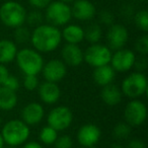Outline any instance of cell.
<instances>
[{
  "mask_svg": "<svg viewBox=\"0 0 148 148\" xmlns=\"http://www.w3.org/2000/svg\"><path fill=\"white\" fill-rule=\"evenodd\" d=\"M42 73L46 81L58 83L67 74V65L62 60L52 59L47 63H44Z\"/></svg>",
  "mask_w": 148,
  "mask_h": 148,
  "instance_id": "13",
  "label": "cell"
},
{
  "mask_svg": "<svg viewBox=\"0 0 148 148\" xmlns=\"http://www.w3.org/2000/svg\"><path fill=\"white\" fill-rule=\"evenodd\" d=\"M53 145L55 148H73V140L69 135H61L58 136Z\"/></svg>",
  "mask_w": 148,
  "mask_h": 148,
  "instance_id": "31",
  "label": "cell"
},
{
  "mask_svg": "<svg viewBox=\"0 0 148 148\" xmlns=\"http://www.w3.org/2000/svg\"><path fill=\"white\" fill-rule=\"evenodd\" d=\"M34 49L40 53H50L57 49L62 42L59 27L49 23H42L34 27L31 34V41Z\"/></svg>",
  "mask_w": 148,
  "mask_h": 148,
  "instance_id": "1",
  "label": "cell"
},
{
  "mask_svg": "<svg viewBox=\"0 0 148 148\" xmlns=\"http://www.w3.org/2000/svg\"><path fill=\"white\" fill-rule=\"evenodd\" d=\"M29 5L34 7L35 9H45L50 4L52 0H27Z\"/></svg>",
  "mask_w": 148,
  "mask_h": 148,
  "instance_id": "35",
  "label": "cell"
},
{
  "mask_svg": "<svg viewBox=\"0 0 148 148\" xmlns=\"http://www.w3.org/2000/svg\"><path fill=\"white\" fill-rule=\"evenodd\" d=\"M134 23L135 25L142 31L143 33H147L148 32V12L145 9H141V10L137 11L134 14Z\"/></svg>",
  "mask_w": 148,
  "mask_h": 148,
  "instance_id": "26",
  "label": "cell"
},
{
  "mask_svg": "<svg viewBox=\"0 0 148 148\" xmlns=\"http://www.w3.org/2000/svg\"><path fill=\"white\" fill-rule=\"evenodd\" d=\"M9 75V71L4 64H0V86L4 83L6 78Z\"/></svg>",
  "mask_w": 148,
  "mask_h": 148,
  "instance_id": "37",
  "label": "cell"
},
{
  "mask_svg": "<svg viewBox=\"0 0 148 148\" xmlns=\"http://www.w3.org/2000/svg\"><path fill=\"white\" fill-rule=\"evenodd\" d=\"M31 34L32 32L29 29V27H25V25H21V27L14 29V43L15 44H25L27 42L31 41Z\"/></svg>",
  "mask_w": 148,
  "mask_h": 148,
  "instance_id": "27",
  "label": "cell"
},
{
  "mask_svg": "<svg viewBox=\"0 0 148 148\" xmlns=\"http://www.w3.org/2000/svg\"><path fill=\"white\" fill-rule=\"evenodd\" d=\"M132 127L129 126L125 121L120 122L114 127L113 131H112V135H113L114 139L116 140H126L129 138L131 135Z\"/></svg>",
  "mask_w": 148,
  "mask_h": 148,
  "instance_id": "25",
  "label": "cell"
},
{
  "mask_svg": "<svg viewBox=\"0 0 148 148\" xmlns=\"http://www.w3.org/2000/svg\"><path fill=\"white\" fill-rule=\"evenodd\" d=\"M110 148H125V147H124V146L122 145V144H120V143H116V142H115V143L112 144L111 147H110Z\"/></svg>",
  "mask_w": 148,
  "mask_h": 148,
  "instance_id": "39",
  "label": "cell"
},
{
  "mask_svg": "<svg viewBox=\"0 0 148 148\" xmlns=\"http://www.w3.org/2000/svg\"><path fill=\"white\" fill-rule=\"evenodd\" d=\"M7 148H16V147H12V146H9V147H7Z\"/></svg>",
  "mask_w": 148,
  "mask_h": 148,
  "instance_id": "43",
  "label": "cell"
},
{
  "mask_svg": "<svg viewBox=\"0 0 148 148\" xmlns=\"http://www.w3.org/2000/svg\"><path fill=\"white\" fill-rule=\"evenodd\" d=\"M76 148H85V147H82V146H80V147H76Z\"/></svg>",
  "mask_w": 148,
  "mask_h": 148,
  "instance_id": "44",
  "label": "cell"
},
{
  "mask_svg": "<svg viewBox=\"0 0 148 148\" xmlns=\"http://www.w3.org/2000/svg\"><path fill=\"white\" fill-rule=\"evenodd\" d=\"M61 57L67 66L77 67L83 62V51L78 45L66 44L61 50Z\"/></svg>",
  "mask_w": 148,
  "mask_h": 148,
  "instance_id": "17",
  "label": "cell"
},
{
  "mask_svg": "<svg viewBox=\"0 0 148 148\" xmlns=\"http://www.w3.org/2000/svg\"><path fill=\"white\" fill-rule=\"evenodd\" d=\"M147 118V108L143 101L139 99H131L127 103L124 109V119L125 122L132 128L139 127Z\"/></svg>",
  "mask_w": 148,
  "mask_h": 148,
  "instance_id": "9",
  "label": "cell"
},
{
  "mask_svg": "<svg viewBox=\"0 0 148 148\" xmlns=\"http://www.w3.org/2000/svg\"><path fill=\"white\" fill-rule=\"evenodd\" d=\"M1 124H2V118H1V116H0V126H1Z\"/></svg>",
  "mask_w": 148,
  "mask_h": 148,
  "instance_id": "42",
  "label": "cell"
},
{
  "mask_svg": "<svg viewBox=\"0 0 148 148\" xmlns=\"http://www.w3.org/2000/svg\"><path fill=\"white\" fill-rule=\"evenodd\" d=\"M2 85L13 91H16L21 87V83H19V80L17 79V77H15L14 75H11V74H9L8 77H7L6 80L4 81V83Z\"/></svg>",
  "mask_w": 148,
  "mask_h": 148,
  "instance_id": "33",
  "label": "cell"
},
{
  "mask_svg": "<svg viewBox=\"0 0 148 148\" xmlns=\"http://www.w3.org/2000/svg\"><path fill=\"white\" fill-rule=\"evenodd\" d=\"M115 77L116 71L112 68V66L110 64L95 68V70L92 72L93 81H95V84L101 87H103L106 85L113 83Z\"/></svg>",
  "mask_w": 148,
  "mask_h": 148,
  "instance_id": "18",
  "label": "cell"
},
{
  "mask_svg": "<svg viewBox=\"0 0 148 148\" xmlns=\"http://www.w3.org/2000/svg\"><path fill=\"white\" fill-rule=\"evenodd\" d=\"M0 133L5 144L12 147H17L27 141L31 135V129L21 120L13 119L3 125L2 131Z\"/></svg>",
  "mask_w": 148,
  "mask_h": 148,
  "instance_id": "2",
  "label": "cell"
},
{
  "mask_svg": "<svg viewBox=\"0 0 148 148\" xmlns=\"http://www.w3.org/2000/svg\"><path fill=\"white\" fill-rule=\"evenodd\" d=\"M4 145H5L4 140H3L2 135H1V133H0V148H4Z\"/></svg>",
  "mask_w": 148,
  "mask_h": 148,
  "instance_id": "40",
  "label": "cell"
},
{
  "mask_svg": "<svg viewBox=\"0 0 148 148\" xmlns=\"http://www.w3.org/2000/svg\"><path fill=\"white\" fill-rule=\"evenodd\" d=\"M39 97L46 105H54L59 101L61 97V89L59 85L51 81H44L38 87Z\"/></svg>",
  "mask_w": 148,
  "mask_h": 148,
  "instance_id": "16",
  "label": "cell"
},
{
  "mask_svg": "<svg viewBox=\"0 0 148 148\" xmlns=\"http://www.w3.org/2000/svg\"><path fill=\"white\" fill-rule=\"evenodd\" d=\"M23 87H25L27 90L34 91L36 89H38L40 84V81L38 79L37 75H25V78H23Z\"/></svg>",
  "mask_w": 148,
  "mask_h": 148,
  "instance_id": "30",
  "label": "cell"
},
{
  "mask_svg": "<svg viewBox=\"0 0 148 148\" xmlns=\"http://www.w3.org/2000/svg\"><path fill=\"white\" fill-rule=\"evenodd\" d=\"M127 148H147L145 142L139 138H133L127 144Z\"/></svg>",
  "mask_w": 148,
  "mask_h": 148,
  "instance_id": "36",
  "label": "cell"
},
{
  "mask_svg": "<svg viewBox=\"0 0 148 148\" xmlns=\"http://www.w3.org/2000/svg\"><path fill=\"white\" fill-rule=\"evenodd\" d=\"M21 115V121L25 122L29 127H31V126L38 125L43 121L45 117V110L40 103L33 101L23 108Z\"/></svg>",
  "mask_w": 148,
  "mask_h": 148,
  "instance_id": "15",
  "label": "cell"
},
{
  "mask_svg": "<svg viewBox=\"0 0 148 148\" xmlns=\"http://www.w3.org/2000/svg\"><path fill=\"white\" fill-rule=\"evenodd\" d=\"M70 7L72 17L79 21H91L97 14V8L89 0H76Z\"/></svg>",
  "mask_w": 148,
  "mask_h": 148,
  "instance_id": "14",
  "label": "cell"
},
{
  "mask_svg": "<svg viewBox=\"0 0 148 148\" xmlns=\"http://www.w3.org/2000/svg\"><path fill=\"white\" fill-rule=\"evenodd\" d=\"M136 55L132 50L122 48L112 53L110 65L116 72H128L133 68Z\"/></svg>",
  "mask_w": 148,
  "mask_h": 148,
  "instance_id": "10",
  "label": "cell"
},
{
  "mask_svg": "<svg viewBox=\"0 0 148 148\" xmlns=\"http://www.w3.org/2000/svg\"><path fill=\"white\" fill-rule=\"evenodd\" d=\"M58 131L50 126H45L41 129L39 133V140L42 144L45 145H53L58 138Z\"/></svg>",
  "mask_w": 148,
  "mask_h": 148,
  "instance_id": "24",
  "label": "cell"
},
{
  "mask_svg": "<svg viewBox=\"0 0 148 148\" xmlns=\"http://www.w3.org/2000/svg\"><path fill=\"white\" fill-rule=\"evenodd\" d=\"M112 50L108 46L101 44H90L83 52V61L93 68L110 64Z\"/></svg>",
  "mask_w": 148,
  "mask_h": 148,
  "instance_id": "7",
  "label": "cell"
},
{
  "mask_svg": "<svg viewBox=\"0 0 148 148\" xmlns=\"http://www.w3.org/2000/svg\"><path fill=\"white\" fill-rule=\"evenodd\" d=\"M99 21L101 23H103V25H107V27H110L113 23H115V16L114 14L111 12L110 10H101L99 14Z\"/></svg>",
  "mask_w": 148,
  "mask_h": 148,
  "instance_id": "32",
  "label": "cell"
},
{
  "mask_svg": "<svg viewBox=\"0 0 148 148\" xmlns=\"http://www.w3.org/2000/svg\"><path fill=\"white\" fill-rule=\"evenodd\" d=\"M18 97L16 91L6 88L5 86H0V110L3 112L12 111L17 105Z\"/></svg>",
  "mask_w": 148,
  "mask_h": 148,
  "instance_id": "22",
  "label": "cell"
},
{
  "mask_svg": "<svg viewBox=\"0 0 148 148\" xmlns=\"http://www.w3.org/2000/svg\"><path fill=\"white\" fill-rule=\"evenodd\" d=\"M147 66H148V61L146 56L140 55L139 58L136 57L135 62H134V65H133V67L136 69V71L144 72L146 70V68H147Z\"/></svg>",
  "mask_w": 148,
  "mask_h": 148,
  "instance_id": "34",
  "label": "cell"
},
{
  "mask_svg": "<svg viewBox=\"0 0 148 148\" xmlns=\"http://www.w3.org/2000/svg\"><path fill=\"white\" fill-rule=\"evenodd\" d=\"M137 1H145V0H137Z\"/></svg>",
  "mask_w": 148,
  "mask_h": 148,
  "instance_id": "45",
  "label": "cell"
},
{
  "mask_svg": "<svg viewBox=\"0 0 148 148\" xmlns=\"http://www.w3.org/2000/svg\"><path fill=\"white\" fill-rule=\"evenodd\" d=\"M135 50L142 56H146L148 54V37L147 35H143L137 39L135 43Z\"/></svg>",
  "mask_w": 148,
  "mask_h": 148,
  "instance_id": "29",
  "label": "cell"
},
{
  "mask_svg": "<svg viewBox=\"0 0 148 148\" xmlns=\"http://www.w3.org/2000/svg\"><path fill=\"white\" fill-rule=\"evenodd\" d=\"M45 19L44 14L41 12L40 9H35V10H32L31 12H29L27 14V18H25V23L29 25V27H39L40 25H42Z\"/></svg>",
  "mask_w": 148,
  "mask_h": 148,
  "instance_id": "28",
  "label": "cell"
},
{
  "mask_svg": "<svg viewBox=\"0 0 148 148\" xmlns=\"http://www.w3.org/2000/svg\"><path fill=\"white\" fill-rule=\"evenodd\" d=\"M47 23L54 27H64L72 18L71 7L68 3L62 2L60 0L51 1L45 8L44 14Z\"/></svg>",
  "mask_w": 148,
  "mask_h": 148,
  "instance_id": "6",
  "label": "cell"
},
{
  "mask_svg": "<svg viewBox=\"0 0 148 148\" xmlns=\"http://www.w3.org/2000/svg\"><path fill=\"white\" fill-rule=\"evenodd\" d=\"M17 45L8 39L0 40V64H8L15 60Z\"/></svg>",
  "mask_w": 148,
  "mask_h": 148,
  "instance_id": "21",
  "label": "cell"
},
{
  "mask_svg": "<svg viewBox=\"0 0 148 148\" xmlns=\"http://www.w3.org/2000/svg\"><path fill=\"white\" fill-rule=\"evenodd\" d=\"M27 9L17 1H5L0 6V21L5 27L16 29L23 25L27 18Z\"/></svg>",
  "mask_w": 148,
  "mask_h": 148,
  "instance_id": "4",
  "label": "cell"
},
{
  "mask_svg": "<svg viewBox=\"0 0 148 148\" xmlns=\"http://www.w3.org/2000/svg\"><path fill=\"white\" fill-rule=\"evenodd\" d=\"M61 36L62 40H64L67 44L78 45L84 40V29L75 23L66 25L61 31Z\"/></svg>",
  "mask_w": 148,
  "mask_h": 148,
  "instance_id": "19",
  "label": "cell"
},
{
  "mask_svg": "<svg viewBox=\"0 0 148 148\" xmlns=\"http://www.w3.org/2000/svg\"><path fill=\"white\" fill-rule=\"evenodd\" d=\"M23 148H43V145H42L40 142L37 141H29L25 142V144H23Z\"/></svg>",
  "mask_w": 148,
  "mask_h": 148,
  "instance_id": "38",
  "label": "cell"
},
{
  "mask_svg": "<svg viewBox=\"0 0 148 148\" xmlns=\"http://www.w3.org/2000/svg\"><path fill=\"white\" fill-rule=\"evenodd\" d=\"M62 2H65V3H73L74 1H76V0H60Z\"/></svg>",
  "mask_w": 148,
  "mask_h": 148,
  "instance_id": "41",
  "label": "cell"
},
{
  "mask_svg": "<svg viewBox=\"0 0 148 148\" xmlns=\"http://www.w3.org/2000/svg\"><path fill=\"white\" fill-rule=\"evenodd\" d=\"M106 39H107L108 47L111 50L116 51L125 47L129 40V32L124 25L113 23L108 29Z\"/></svg>",
  "mask_w": 148,
  "mask_h": 148,
  "instance_id": "11",
  "label": "cell"
},
{
  "mask_svg": "<svg viewBox=\"0 0 148 148\" xmlns=\"http://www.w3.org/2000/svg\"><path fill=\"white\" fill-rule=\"evenodd\" d=\"M15 60L17 66L25 75H38L41 73L45 63L42 54L32 48L18 50Z\"/></svg>",
  "mask_w": 148,
  "mask_h": 148,
  "instance_id": "3",
  "label": "cell"
},
{
  "mask_svg": "<svg viewBox=\"0 0 148 148\" xmlns=\"http://www.w3.org/2000/svg\"><path fill=\"white\" fill-rule=\"evenodd\" d=\"M101 101L107 106L114 107V106L119 105L122 101L123 93H122L121 88L119 86L111 83V84H108L106 86L101 87Z\"/></svg>",
  "mask_w": 148,
  "mask_h": 148,
  "instance_id": "20",
  "label": "cell"
},
{
  "mask_svg": "<svg viewBox=\"0 0 148 148\" xmlns=\"http://www.w3.org/2000/svg\"><path fill=\"white\" fill-rule=\"evenodd\" d=\"M73 122V113L66 106H58L52 109L47 116L48 126L56 131H64L71 126Z\"/></svg>",
  "mask_w": 148,
  "mask_h": 148,
  "instance_id": "8",
  "label": "cell"
},
{
  "mask_svg": "<svg viewBox=\"0 0 148 148\" xmlns=\"http://www.w3.org/2000/svg\"><path fill=\"white\" fill-rule=\"evenodd\" d=\"M77 141L82 147L92 148L95 146L101 137V130L99 126L92 123L82 125L77 131Z\"/></svg>",
  "mask_w": 148,
  "mask_h": 148,
  "instance_id": "12",
  "label": "cell"
},
{
  "mask_svg": "<svg viewBox=\"0 0 148 148\" xmlns=\"http://www.w3.org/2000/svg\"><path fill=\"white\" fill-rule=\"evenodd\" d=\"M103 29L99 23H91L84 29V40L89 44H97L101 40Z\"/></svg>",
  "mask_w": 148,
  "mask_h": 148,
  "instance_id": "23",
  "label": "cell"
},
{
  "mask_svg": "<svg viewBox=\"0 0 148 148\" xmlns=\"http://www.w3.org/2000/svg\"><path fill=\"white\" fill-rule=\"evenodd\" d=\"M121 91L125 97L135 99L147 92L148 81L143 72H132L123 79Z\"/></svg>",
  "mask_w": 148,
  "mask_h": 148,
  "instance_id": "5",
  "label": "cell"
}]
</instances>
